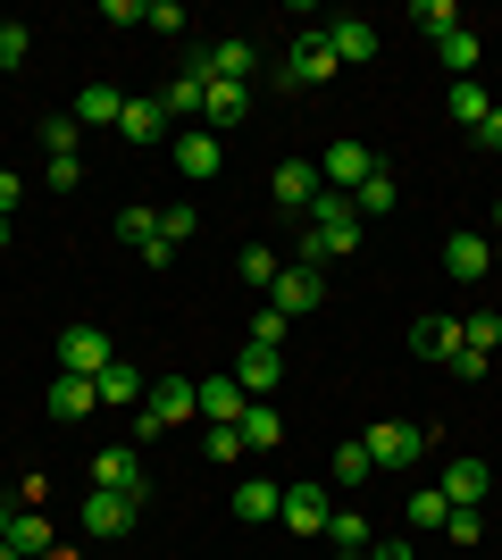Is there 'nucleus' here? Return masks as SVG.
Returning <instances> with one entry per match:
<instances>
[{"label":"nucleus","instance_id":"obj_1","mask_svg":"<svg viewBox=\"0 0 502 560\" xmlns=\"http://www.w3.org/2000/svg\"><path fill=\"white\" fill-rule=\"evenodd\" d=\"M352 243H360V210H352V192L327 185V192L311 201V226H302V252H293V259H302V268H318V259H343Z\"/></svg>","mask_w":502,"mask_h":560},{"label":"nucleus","instance_id":"obj_2","mask_svg":"<svg viewBox=\"0 0 502 560\" xmlns=\"http://www.w3.org/2000/svg\"><path fill=\"white\" fill-rule=\"evenodd\" d=\"M335 68H343V59H335L327 25H302V34H293V50L277 59V84H285V93H318Z\"/></svg>","mask_w":502,"mask_h":560},{"label":"nucleus","instance_id":"obj_3","mask_svg":"<svg viewBox=\"0 0 502 560\" xmlns=\"http://www.w3.org/2000/svg\"><path fill=\"white\" fill-rule=\"evenodd\" d=\"M185 419H201V401H192V376H151V394H143V410H135V435H176Z\"/></svg>","mask_w":502,"mask_h":560},{"label":"nucleus","instance_id":"obj_4","mask_svg":"<svg viewBox=\"0 0 502 560\" xmlns=\"http://www.w3.org/2000/svg\"><path fill=\"white\" fill-rule=\"evenodd\" d=\"M428 427H402V419H385V427H369V435H360V452H369V460L385 468V477H402V468H419L428 460Z\"/></svg>","mask_w":502,"mask_h":560},{"label":"nucleus","instance_id":"obj_5","mask_svg":"<svg viewBox=\"0 0 502 560\" xmlns=\"http://www.w3.org/2000/svg\"><path fill=\"white\" fill-rule=\"evenodd\" d=\"M109 360H118V343H109L101 327H68L59 343H50V369L59 376H101Z\"/></svg>","mask_w":502,"mask_h":560},{"label":"nucleus","instance_id":"obj_6","mask_svg":"<svg viewBox=\"0 0 502 560\" xmlns=\"http://www.w3.org/2000/svg\"><path fill=\"white\" fill-rule=\"evenodd\" d=\"M135 518H143V502H135V493H84V536H101V544H109V536H135Z\"/></svg>","mask_w":502,"mask_h":560},{"label":"nucleus","instance_id":"obj_7","mask_svg":"<svg viewBox=\"0 0 502 560\" xmlns=\"http://www.w3.org/2000/svg\"><path fill=\"white\" fill-rule=\"evenodd\" d=\"M369 176H377V151H369V142H327V160H318V185L360 192Z\"/></svg>","mask_w":502,"mask_h":560},{"label":"nucleus","instance_id":"obj_8","mask_svg":"<svg viewBox=\"0 0 502 560\" xmlns=\"http://www.w3.org/2000/svg\"><path fill=\"white\" fill-rule=\"evenodd\" d=\"M318 293H327V284H318V268L285 259V277L268 284V310H285V318H311V310H318Z\"/></svg>","mask_w":502,"mask_h":560},{"label":"nucleus","instance_id":"obj_9","mask_svg":"<svg viewBox=\"0 0 502 560\" xmlns=\"http://www.w3.org/2000/svg\"><path fill=\"white\" fill-rule=\"evenodd\" d=\"M93 486L101 493H135V502H143V452H135V444L93 452Z\"/></svg>","mask_w":502,"mask_h":560},{"label":"nucleus","instance_id":"obj_10","mask_svg":"<svg viewBox=\"0 0 502 560\" xmlns=\"http://www.w3.org/2000/svg\"><path fill=\"white\" fill-rule=\"evenodd\" d=\"M192 401H201V419H210V427H235L243 410H252L243 385H235V369H226V376H192Z\"/></svg>","mask_w":502,"mask_h":560},{"label":"nucleus","instance_id":"obj_11","mask_svg":"<svg viewBox=\"0 0 502 560\" xmlns=\"http://www.w3.org/2000/svg\"><path fill=\"white\" fill-rule=\"evenodd\" d=\"M486 486H494V468H486V460H469V452H460V460L444 468V477H435V493H444L453 511H478V502H486Z\"/></svg>","mask_w":502,"mask_h":560},{"label":"nucleus","instance_id":"obj_12","mask_svg":"<svg viewBox=\"0 0 502 560\" xmlns=\"http://www.w3.org/2000/svg\"><path fill=\"white\" fill-rule=\"evenodd\" d=\"M167 160H176V167L192 176V185H201V176H218V167H226V151H218V135H210V126H185V135L167 142Z\"/></svg>","mask_w":502,"mask_h":560},{"label":"nucleus","instance_id":"obj_13","mask_svg":"<svg viewBox=\"0 0 502 560\" xmlns=\"http://www.w3.org/2000/svg\"><path fill=\"white\" fill-rule=\"evenodd\" d=\"M277 376H285V351L243 343V360H235V385H243V401H268V394H277Z\"/></svg>","mask_w":502,"mask_h":560},{"label":"nucleus","instance_id":"obj_14","mask_svg":"<svg viewBox=\"0 0 502 560\" xmlns=\"http://www.w3.org/2000/svg\"><path fill=\"white\" fill-rule=\"evenodd\" d=\"M460 343H469V335H460V318H444V310L410 327V351H419V360H444V369L460 360Z\"/></svg>","mask_w":502,"mask_h":560},{"label":"nucleus","instance_id":"obj_15","mask_svg":"<svg viewBox=\"0 0 502 560\" xmlns=\"http://www.w3.org/2000/svg\"><path fill=\"white\" fill-rule=\"evenodd\" d=\"M268 192H277V210H302V218H311V201L327 192V185H318V160H285Z\"/></svg>","mask_w":502,"mask_h":560},{"label":"nucleus","instance_id":"obj_16","mask_svg":"<svg viewBox=\"0 0 502 560\" xmlns=\"http://www.w3.org/2000/svg\"><path fill=\"white\" fill-rule=\"evenodd\" d=\"M293 527V536H327V518H335V502L318 486H285V511H277Z\"/></svg>","mask_w":502,"mask_h":560},{"label":"nucleus","instance_id":"obj_17","mask_svg":"<svg viewBox=\"0 0 502 560\" xmlns=\"http://www.w3.org/2000/svg\"><path fill=\"white\" fill-rule=\"evenodd\" d=\"M93 394L109 401V410H143V394H151V385H143V369H135V360H109V369L93 376Z\"/></svg>","mask_w":502,"mask_h":560},{"label":"nucleus","instance_id":"obj_18","mask_svg":"<svg viewBox=\"0 0 502 560\" xmlns=\"http://www.w3.org/2000/svg\"><path fill=\"white\" fill-rule=\"evenodd\" d=\"M444 268H453V284L494 277V243H486V234H453V243H444Z\"/></svg>","mask_w":502,"mask_h":560},{"label":"nucleus","instance_id":"obj_19","mask_svg":"<svg viewBox=\"0 0 502 560\" xmlns=\"http://www.w3.org/2000/svg\"><path fill=\"white\" fill-rule=\"evenodd\" d=\"M118 135L135 142V151H160V142H167V109H160V93H151V101H126Z\"/></svg>","mask_w":502,"mask_h":560},{"label":"nucleus","instance_id":"obj_20","mask_svg":"<svg viewBox=\"0 0 502 560\" xmlns=\"http://www.w3.org/2000/svg\"><path fill=\"white\" fill-rule=\"evenodd\" d=\"M327 43H335L343 68H360V59H377V25L369 18H327Z\"/></svg>","mask_w":502,"mask_h":560},{"label":"nucleus","instance_id":"obj_21","mask_svg":"<svg viewBox=\"0 0 502 560\" xmlns=\"http://www.w3.org/2000/svg\"><path fill=\"white\" fill-rule=\"evenodd\" d=\"M277 511H285V486H268V477H243L235 486V518L243 527H268Z\"/></svg>","mask_w":502,"mask_h":560},{"label":"nucleus","instance_id":"obj_22","mask_svg":"<svg viewBox=\"0 0 502 560\" xmlns=\"http://www.w3.org/2000/svg\"><path fill=\"white\" fill-rule=\"evenodd\" d=\"M243 117H252V84H210V109H201V126H210V135H235Z\"/></svg>","mask_w":502,"mask_h":560},{"label":"nucleus","instance_id":"obj_23","mask_svg":"<svg viewBox=\"0 0 502 560\" xmlns=\"http://www.w3.org/2000/svg\"><path fill=\"white\" fill-rule=\"evenodd\" d=\"M118 117H126L118 84H84V93H75V126H118Z\"/></svg>","mask_w":502,"mask_h":560},{"label":"nucleus","instance_id":"obj_24","mask_svg":"<svg viewBox=\"0 0 502 560\" xmlns=\"http://www.w3.org/2000/svg\"><path fill=\"white\" fill-rule=\"evenodd\" d=\"M93 376H59L50 369V419H84V410H93Z\"/></svg>","mask_w":502,"mask_h":560},{"label":"nucleus","instance_id":"obj_25","mask_svg":"<svg viewBox=\"0 0 502 560\" xmlns=\"http://www.w3.org/2000/svg\"><path fill=\"white\" fill-rule=\"evenodd\" d=\"M235 427H243V452H277V444H285V419H277L268 401H252Z\"/></svg>","mask_w":502,"mask_h":560},{"label":"nucleus","instance_id":"obj_26","mask_svg":"<svg viewBox=\"0 0 502 560\" xmlns=\"http://www.w3.org/2000/svg\"><path fill=\"white\" fill-rule=\"evenodd\" d=\"M486 117H494V93H486L478 75H460V84H453V126H469V135H478Z\"/></svg>","mask_w":502,"mask_h":560},{"label":"nucleus","instance_id":"obj_27","mask_svg":"<svg viewBox=\"0 0 502 560\" xmlns=\"http://www.w3.org/2000/svg\"><path fill=\"white\" fill-rule=\"evenodd\" d=\"M235 277H243V284H252V293H268V284L285 277V259L268 252V243H243V259H235Z\"/></svg>","mask_w":502,"mask_h":560},{"label":"nucleus","instance_id":"obj_28","mask_svg":"<svg viewBox=\"0 0 502 560\" xmlns=\"http://www.w3.org/2000/svg\"><path fill=\"white\" fill-rule=\"evenodd\" d=\"M9 544H17L25 560H43L50 552V518L43 511H9Z\"/></svg>","mask_w":502,"mask_h":560},{"label":"nucleus","instance_id":"obj_29","mask_svg":"<svg viewBox=\"0 0 502 560\" xmlns=\"http://www.w3.org/2000/svg\"><path fill=\"white\" fill-rule=\"evenodd\" d=\"M435 59H444V75H478V34H469V25H460V34H444V43H435Z\"/></svg>","mask_w":502,"mask_h":560},{"label":"nucleus","instance_id":"obj_30","mask_svg":"<svg viewBox=\"0 0 502 560\" xmlns=\"http://www.w3.org/2000/svg\"><path fill=\"white\" fill-rule=\"evenodd\" d=\"M75 142H84L75 109H50V117H43V151H50V160H75Z\"/></svg>","mask_w":502,"mask_h":560},{"label":"nucleus","instance_id":"obj_31","mask_svg":"<svg viewBox=\"0 0 502 560\" xmlns=\"http://www.w3.org/2000/svg\"><path fill=\"white\" fill-rule=\"evenodd\" d=\"M410 25L444 43V34H460V9H453V0H410Z\"/></svg>","mask_w":502,"mask_h":560},{"label":"nucleus","instance_id":"obj_32","mask_svg":"<svg viewBox=\"0 0 502 560\" xmlns=\"http://www.w3.org/2000/svg\"><path fill=\"white\" fill-rule=\"evenodd\" d=\"M394 201H402V192H394V176H385V167H377V176H369V185L352 192V210H360V226H369V218H385V210H394Z\"/></svg>","mask_w":502,"mask_h":560},{"label":"nucleus","instance_id":"obj_33","mask_svg":"<svg viewBox=\"0 0 502 560\" xmlns=\"http://www.w3.org/2000/svg\"><path fill=\"white\" fill-rule=\"evenodd\" d=\"M327 544H335V552H369L377 536H369V518H360V511H335L327 518Z\"/></svg>","mask_w":502,"mask_h":560},{"label":"nucleus","instance_id":"obj_34","mask_svg":"<svg viewBox=\"0 0 502 560\" xmlns=\"http://www.w3.org/2000/svg\"><path fill=\"white\" fill-rule=\"evenodd\" d=\"M118 243L126 252H151L160 243V210H118Z\"/></svg>","mask_w":502,"mask_h":560},{"label":"nucleus","instance_id":"obj_35","mask_svg":"<svg viewBox=\"0 0 502 560\" xmlns=\"http://www.w3.org/2000/svg\"><path fill=\"white\" fill-rule=\"evenodd\" d=\"M285 335H293V318H285V310H252V343H260V351H285Z\"/></svg>","mask_w":502,"mask_h":560},{"label":"nucleus","instance_id":"obj_36","mask_svg":"<svg viewBox=\"0 0 502 560\" xmlns=\"http://www.w3.org/2000/svg\"><path fill=\"white\" fill-rule=\"evenodd\" d=\"M192 234H201V218H192V201H176V210H160V243H167V252H185Z\"/></svg>","mask_w":502,"mask_h":560},{"label":"nucleus","instance_id":"obj_37","mask_svg":"<svg viewBox=\"0 0 502 560\" xmlns=\"http://www.w3.org/2000/svg\"><path fill=\"white\" fill-rule=\"evenodd\" d=\"M402 518H410V527H444V518H453V502H444V493H410V502H402Z\"/></svg>","mask_w":502,"mask_h":560},{"label":"nucleus","instance_id":"obj_38","mask_svg":"<svg viewBox=\"0 0 502 560\" xmlns=\"http://www.w3.org/2000/svg\"><path fill=\"white\" fill-rule=\"evenodd\" d=\"M369 477H377V460H369L360 444H343V452H335V486H369Z\"/></svg>","mask_w":502,"mask_h":560},{"label":"nucleus","instance_id":"obj_39","mask_svg":"<svg viewBox=\"0 0 502 560\" xmlns=\"http://www.w3.org/2000/svg\"><path fill=\"white\" fill-rule=\"evenodd\" d=\"M460 335H469V351H486V360H494V343H502V318H494V310H478V318H460Z\"/></svg>","mask_w":502,"mask_h":560},{"label":"nucleus","instance_id":"obj_40","mask_svg":"<svg viewBox=\"0 0 502 560\" xmlns=\"http://www.w3.org/2000/svg\"><path fill=\"white\" fill-rule=\"evenodd\" d=\"M34 59V34L25 25H0V68H25Z\"/></svg>","mask_w":502,"mask_h":560},{"label":"nucleus","instance_id":"obj_41","mask_svg":"<svg viewBox=\"0 0 502 560\" xmlns=\"http://www.w3.org/2000/svg\"><path fill=\"white\" fill-rule=\"evenodd\" d=\"M143 25H160V34H185V9H176V0H151Z\"/></svg>","mask_w":502,"mask_h":560},{"label":"nucleus","instance_id":"obj_42","mask_svg":"<svg viewBox=\"0 0 502 560\" xmlns=\"http://www.w3.org/2000/svg\"><path fill=\"white\" fill-rule=\"evenodd\" d=\"M210 460H243V427H210Z\"/></svg>","mask_w":502,"mask_h":560},{"label":"nucleus","instance_id":"obj_43","mask_svg":"<svg viewBox=\"0 0 502 560\" xmlns=\"http://www.w3.org/2000/svg\"><path fill=\"white\" fill-rule=\"evenodd\" d=\"M84 185V160H50V192H75Z\"/></svg>","mask_w":502,"mask_h":560},{"label":"nucleus","instance_id":"obj_44","mask_svg":"<svg viewBox=\"0 0 502 560\" xmlns=\"http://www.w3.org/2000/svg\"><path fill=\"white\" fill-rule=\"evenodd\" d=\"M444 536H453V544H478L486 527H478V511H453V518H444Z\"/></svg>","mask_w":502,"mask_h":560},{"label":"nucleus","instance_id":"obj_45","mask_svg":"<svg viewBox=\"0 0 502 560\" xmlns=\"http://www.w3.org/2000/svg\"><path fill=\"white\" fill-rule=\"evenodd\" d=\"M17 201H25V185L9 176V167H0V218H17Z\"/></svg>","mask_w":502,"mask_h":560},{"label":"nucleus","instance_id":"obj_46","mask_svg":"<svg viewBox=\"0 0 502 560\" xmlns=\"http://www.w3.org/2000/svg\"><path fill=\"white\" fill-rule=\"evenodd\" d=\"M369 560H419V552H410L402 536H385V544H369Z\"/></svg>","mask_w":502,"mask_h":560},{"label":"nucleus","instance_id":"obj_47","mask_svg":"<svg viewBox=\"0 0 502 560\" xmlns=\"http://www.w3.org/2000/svg\"><path fill=\"white\" fill-rule=\"evenodd\" d=\"M478 151H502V101H494V117L478 126Z\"/></svg>","mask_w":502,"mask_h":560},{"label":"nucleus","instance_id":"obj_48","mask_svg":"<svg viewBox=\"0 0 502 560\" xmlns=\"http://www.w3.org/2000/svg\"><path fill=\"white\" fill-rule=\"evenodd\" d=\"M0 560H25V552H17V544H9V536H0Z\"/></svg>","mask_w":502,"mask_h":560},{"label":"nucleus","instance_id":"obj_49","mask_svg":"<svg viewBox=\"0 0 502 560\" xmlns=\"http://www.w3.org/2000/svg\"><path fill=\"white\" fill-rule=\"evenodd\" d=\"M0 536H9V502H0Z\"/></svg>","mask_w":502,"mask_h":560},{"label":"nucleus","instance_id":"obj_50","mask_svg":"<svg viewBox=\"0 0 502 560\" xmlns=\"http://www.w3.org/2000/svg\"><path fill=\"white\" fill-rule=\"evenodd\" d=\"M335 560H369V552H335Z\"/></svg>","mask_w":502,"mask_h":560},{"label":"nucleus","instance_id":"obj_51","mask_svg":"<svg viewBox=\"0 0 502 560\" xmlns=\"http://www.w3.org/2000/svg\"><path fill=\"white\" fill-rule=\"evenodd\" d=\"M494 268H502V234H494Z\"/></svg>","mask_w":502,"mask_h":560}]
</instances>
